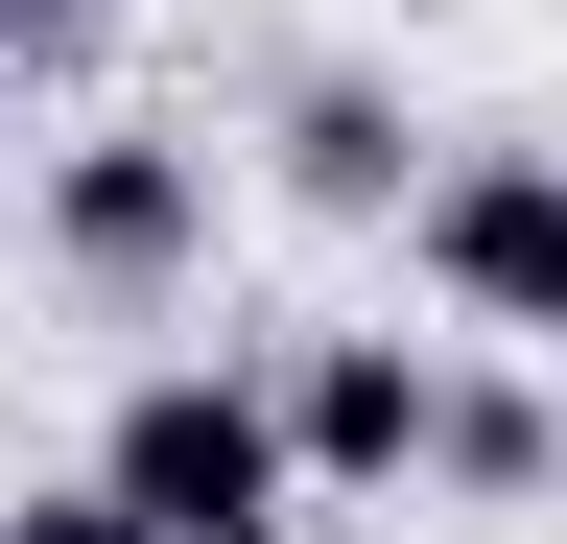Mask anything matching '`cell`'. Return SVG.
Here are the masks:
<instances>
[{
    "label": "cell",
    "mask_w": 567,
    "mask_h": 544,
    "mask_svg": "<svg viewBox=\"0 0 567 544\" xmlns=\"http://www.w3.org/2000/svg\"><path fill=\"white\" fill-rule=\"evenodd\" d=\"M95 473L166 544H237V521H308V427H284V356H142L95 402Z\"/></svg>",
    "instance_id": "cell-2"
},
{
    "label": "cell",
    "mask_w": 567,
    "mask_h": 544,
    "mask_svg": "<svg viewBox=\"0 0 567 544\" xmlns=\"http://www.w3.org/2000/svg\"><path fill=\"white\" fill-rule=\"evenodd\" d=\"M237 544H308V521H237Z\"/></svg>",
    "instance_id": "cell-10"
},
{
    "label": "cell",
    "mask_w": 567,
    "mask_h": 544,
    "mask_svg": "<svg viewBox=\"0 0 567 544\" xmlns=\"http://www.w3.org/2000/svg\"><path fill=\"white\" fill-rule=\"evenodd\" d=\"M0 143H24V48H0Z\"/></svg>",
    "instance_id": "cell-9"
},
{
    "label": "cell",
    "mask_w": 567,
    "mask_h": 544,
    "mask_svg": "<svg viewBox=\"0 0 567 544\" xmlns=\"http://www.w3.org/2000/svg\"><path fill=\"white\" fill-rule=\"evenodd\" d=\"M260 143H284V189H308V214H425V166H450L402 72H284Z\"/></svg>",
    "instance_id": "cell-5"
},
{
    "label": "cell",
    "mask_w": 567,
    "mask_h": 544,
    "mask_svg": "<svg viewBox=\"0 0 567 544\" xmlns=\"http://www.w3.org/2000/svg\"><path fill=\"white\" fill-rule=\"evenodd\" d=\"M71 24H95V0H0V48H24V72H71Z\"/></svg>",
    "instance_id": "cell-8"
},
{
    "label": "cell",
    "mask_w": 567,
    "mask_h": 544,
    "mask_svg": "<svg viewBox=\"0 0 567 544\" xmlns=\"http://www.w3.org/2000/svg\"><path fill=\"white\" fill-rule=\"evenodd\" d=\"M402 260H425V308H450V331L567 356V143H450V166H425V214H402Z\"/></svg>",
    "instance_id": "cell-3"
},
{
    "label": "cell",
    "mask_w": 567,
    "mask_h": 544,
    "mask_svg": "<svg viewBox=\"0 0 567 544\" xmlns=\"http://www.w3.org/2000/svg\"><path fill=\"white\" fill-rule=\"evenodd\" d=\"M0 544H166V521H142L118 473H24V497H0Z\"/></svg>",
    "instance_id": "cell-7"
},
{
    "label": "cell",
    "mask_w": 567,
    "mask_h": 544,
    "mask_svg": "<svg viewBox=\"0 0 567 544\" xmlns=\"http://www.w3.org/2000/svg\"><path fill=\"white\" fill-rule=\"evenodd\" d=\"M450 497H496V521L567 497V402L544 379H450Z\"/></svg>",
    "instance_id": "cell-6"
},
{
    "label": "cell",
    "mask_w": 567,
    "mask_h": 544,
    "mask_svg": "<svg viewBox=\"0 0 567 544\" xmlns=\"http://www.w3.org/2000/svg\"><path fill=\"white\" fill-rule=\"evenodd\" d=\"M284 427H308V497H425L450 473V356L425 331H308L284 356Z\"/></svg>",
    "instance_id": "cell-4"
},
{
    "label": "cell",
    "mask_w": 567,
    "mask_h": 544,
    "mask_svg": "<svg viewBox=\"0 0 567 544\" xmlns=\"http://www.w3.org/2000/svg\"><path fill=\"white\" fill-rule=\"evenodd\" d=\"M213 214H237V189H213L189 119H71V143L24 166V260H48L71 308H118V331L213 285Z\"/></svg>",
    "instance_id": "cell-1"
}]
</instances>
